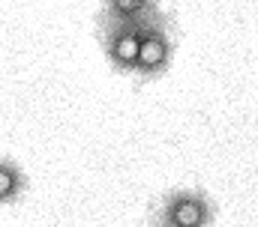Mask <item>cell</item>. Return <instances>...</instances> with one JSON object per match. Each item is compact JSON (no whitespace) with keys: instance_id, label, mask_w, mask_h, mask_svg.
Segmentation results:
<instances>
[{"instance_id":"cell-1","label":"cell","mask_w":258,"mask_h":227,"mask_svg":"<svg viewBox=\"0 0 258 227\" xmlns=\"http://www.w3.org/2000/svg\"><path fill=\"white\" fill-rule=\"evenodd\" d=\"M213 221H216L213 197L201 188L180 185L165 191L153 203L147 227H213Z\"/></svg>"},{"instance_id":"cell-2","label":"cell","mask_w":258,"mask_h":227,"mask_svg":"<svg viewBox=\"0 0 258 227\" xmlns=\"http://www.w3.org/2000/svg\"><path fill=\"white\" fill-rule=\"evenodd\" d=\"M174 48H177L174 21L165 9H156L141 24V45H138V60H135L132 78L141 81V84L162 78L168 72L171 60H174Z\"/></svg>"},{"instance_id":"cell-3","label":"cell","mask_w":258,"mask_h":227,"mask_svg":"<svg viewBox=\"0 0 258 227\" xmlns=\"http://www.w3.org/2000/svg\"><path fill=\"white\" fill-rule=\"evenodd\" d=\"M141 24L144 21H99V39H102V51L105 60L111 63V69L132 75L135 72V60H138V45H141Z\"/></svg>"},{"instance_id":"cell-4","label":"cell","mask_w":258,"mask_h":227,"mask_svg":"<svg viewBox=\"0 0 258 227\" xmlns=\"http://www.w3.org/2000/svg\"><path fill=\"white\" fill-rule=\"evenodd\" d=\"M156 9H162V0H102L99 21H147Z\"/></svg>"},{"instance_id":"cell-5","label":"cell","mask_w":258,"mask_h":227,"mask_svg":"<svg viewBox=\"0 0 258 227\" xmlns=\"http://www.w3.org/2000/svg\"><path fill=\"white\" fill-rule=\"evenodd\" d=\"M24 191H27V173H24V168L15 159L0 156V206L18 203Z\"/></svg>"}]
</instances>
